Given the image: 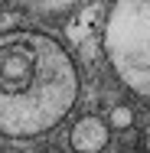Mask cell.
<instances>
[{
  "mask_svg": "<svg viewBox=\"0 0 150 153\" xmlns=\"http://www.w3.org/2000/svg\"><path fill=\"white\" fill-rule=\"evenodd\" d=\"M75 94V65L52 36L36 30L0 36V134H46L72 111Z\"/></svg>",
  "mask_w": 150,
  "mask_h": 153,
  "instance_id": "1",
  "label": "cell"
},
{
  "mask_svg": "<svg viewBox=\"0 0 150 153\" xmlns=\"http://www.w3.org/2000/svg\"><path fill=\"white\" fill-rule=\"evenodd\" d=\"M104 52L121 82L150 98V0H114L104 23Z\"/></svg>",
  "mask_w": 150,
  "mask_h": 153,
  "instance_id": "2",
  "label": "cell"
},
{
  "mask_svg": "<svg viewBox=\"0 0 150 153\" xmlns=\"http://www.w3.org/2000/svg\"><path fill=\"white\" fill-rule=\"evenodd\" d=\"M72 147L78 153H101L108 147V124L101 117H82L72 127Z\"/></svg>",
  "mask_w": 150,
  "mask_h": 153,
  "instance_id": "3",
  "label": "cell"
},
{
  "mask_svg": "<svg viewBox=\"0 0 150 153\" xmlns=\"http://www.w3.org/2000/svg\"><path fill=\"white\" fill-rule=\"evenodd\" d=\"M108 121H111L114 130H127V127L134 124V111L124 108V104H118V108H111V117H108Z\"/></svg>",
  "mask_w": 150,
  "mask_h": 153,
  "instance_id": "4",
  "label": "cell"
},
{
  "mask_svg": "<svg viewBox=\"0 0 150 153\" xmlns=\"http://www.w3.org/2000/svg\"><path fill=\"white\" fill-rule=\"evenodd\" d=\"M23 3H30V7H39V10H62V7H72V3H78V0H23Z\"/></svg>",
  "mask_w": 150,
  "mask_h": 153,
  "instance_id": "5",
  "label": "cell"
}]
</instances>
